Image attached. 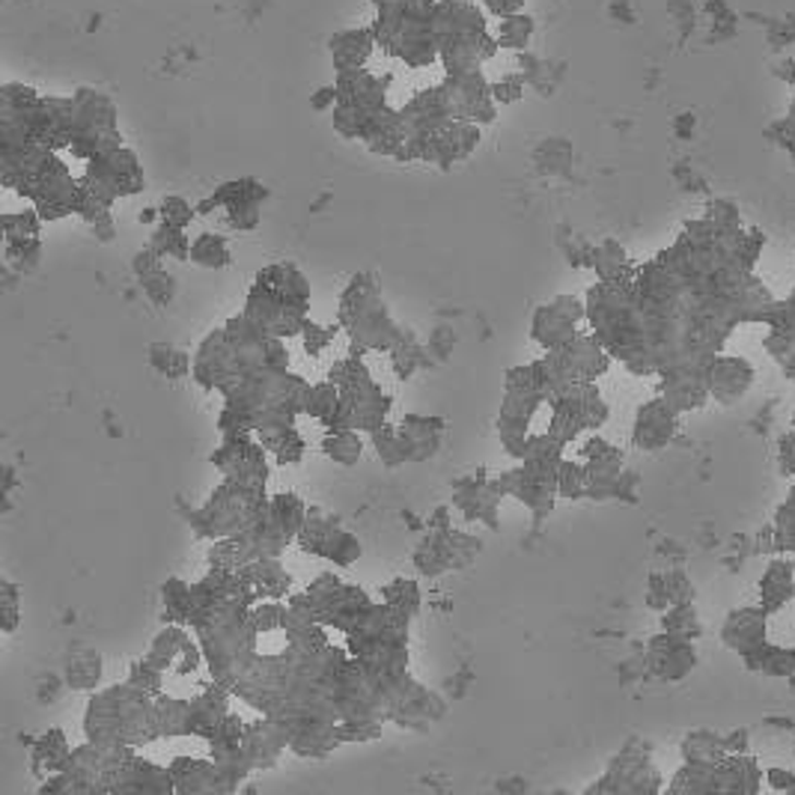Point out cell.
Here are the masks:
<instances>
[{"instance_id": "obj_53", "label": "cell", "mask_w": 795, "mask_h": 795, "mask_svg": "<svg viewBox=\"0 0 795 795\" xmlns=\"http://www.w3.org/2000/svg\"><path fill=\"white\" fill-rule=\"evenodd\" d=\"M774 75L781 78V81H786V84H793V87H795V60H784V63L774 66Z\"/></svg>"}, {"instance_id": "obj_12", "label": "cell", "mask_w": 795, "mask_h": 795, "mask_svg": "<svg viewBox=\"0 0 795 795\" xmlns=\"http://www.w3.org/2000/svg\"><path fill=\"white\" fill-rule=\"evenodd\" d=\"M69 757H72V748H69V741H66L63 731H48L43 733L39 739L33 741V772L36 774H55V772H66V763H69Z\"/></svg>"}, {"instance_id": "obj_30", "label": "cell", "mask_w": 795, "mask_h": 795, "mask_svg": "<svg viewBox=\"0 0 795 795\" xmlns=\"http://www.w3.org/2000/svg\"><path fill=\"white\" fill-rule=\"evenodd\" d=\"M340 403V388L334 382H319V384H310V391H307V400H305V414H313L317 420L325 424L328 417L334 414Z\"/></svg>"}, {"instance_id": "obj_59", "label": "cell", "mask_w": 795, "mask_h": 795, "mask_svg": "<svg viewBox=\"0 0 795 795\" xmlns=\"http://www.w3.org/2000/svg\"><path fill=\"white\" fill-rule=\"evenodd\" d=\"M793 426H795V412H793Z\"/></svg>"}, {"instance_id": "obj_9", "label": "cell", "mask_w": 795, "mask_h": 795, "mask_svg": "<svg viewBox=\"0 0 795 795\" xmlns=\"http://www.w3.org/2000/svg\"><path fill=\"white\" fill-rule=\"evenodd\" d=\"M170 772H174L176 793H221L218 763L212 757L209 760H200V757H176L174 763H170Z\"/></svg>"}, {"instance_id": "obj_11", "label": "cell", "mask_w": 795, "mask_h": 795, "mask_svg": "<svg viewBox=\"0 0 795 795\" xmlns=\"http://www.w3.org/2000/svg\"><path fill=\"white\" fill-rule=\"evenodd\" d=\"M450 531H429V534L420 539V545L414 548V569L420 572L424 578H438L453 569V560H450Z\"/></svg>"}, {"instance_id": "obj_41", "label": "cell", "mask_w": 795, "mask_h": 795, "mask_svg": "<svg viewBox=\"0 0 795 795\" xmlns=\"http://www.w3.org/2000/svg\"><path fill=\"white\" fill-rule=\"evenodd\" d=\"M158 212H162V224H170V227L179 229H186L191 224V218H194V209L188 206L182 197H164Z\"/></svg>"}, {"instance_id": "obj_56", "label": "cell", "mask_w": 795, "mask_h": 795, "mask_svg": "<svg viewBox=\"0 0 795 795\" xmlns=\"http://www.w3.org/2000/svg\"><path fill=\"white\" fill-rule=\"evenodd\" d=\"M784 376H786V379H790V382L795 384V360H793V364H786V367H784Z\"/></svg>"}, {"instance_id": "obj_34", "label": "cell", "mask_w": 795, "mask_h": 795, "mask_svg": "<svg viewBox=\"0 0 795 795\" xmlns=\"http://www.w3.org/2000/svg\"><path fill=\"white\" fill-rule=\"evenodd\" d=\"M382 736V721L379 719H355L337 721V739L343 741H372Z\"/></svg>"}, {"instance_id": "obj_22", "label": "cell", "mask_w": 795, "mask_h": 795, "mask_svg": "<svg viewBox=\"0 0 795 795\" xmlns=\"http://www.w3.org/2000/svg\"><path fill=\"white\" fill-rule=\"evenodd\" d=\"M191 262L203 265V269H224L229 265V248L224 236L215 233H203L191 241Z\"/></svg>"}, {"instance_id": "obj_55", "label": "cell", "mask_w": 795, "mask_h": 795, "mask_svg": "<svg viewBox=\"0 0 795 795\" xmlns=\"http://www.w3.org/2000/svg\"><path fill=\"white\" fill-rule=\"evenodd\" d=\"M766 724H772V727H781V731H793V727H795L790 719H766Z\"/></svg>"}, {"instance_id": "obj_43", "label": "cell", "mask_w": 795, "mask_h": 795, "mask_svg": "<svg viewBox=\"0 0 795 795\" xmlns=\"http://www.w3.org/2000/svg\"><path fill=\"white\" fill-rule=\"evenodd\" d=\"M0 588H3V600H0V608H3V632L10 634L19 626V588L12 581H3Z\"/></svg>"}, {"instance_id": "obj_37", "label": "cell", "mask_w": 795, "mask_h": 795, "mask_svg": "<svg viewBox=\"0 0 795 795\" xmlns=\"http://www.w3.org/2000/svg\"><path fill=\"white\" fill-rule=\"evenodd\" d=\"M766 24V43L772 51H784L795 43V15H784V19H763Z\"/></svg>"}, {"instance_id": "obj_46", "label": "cell", "mask_w": 795, "mask_h": 795, "mask_svg": "<svg viewBox=\"0 0 795 795\" xmlns=\"http://www.w3.org/2000/svg\"><path fill=\"white\" fill-rule=\"evenodd\" d=\"M305 447H307L305 438L298 436V429H293L284 444L274 450V459H277L281 465H298V462H301V456H305Z\"/></svg>"}, {"instance_id": "obj_36", "label": "cell", "mask_w": 795, "mask_h": 795, "mask_svg": "<svg viewBox=\"0 0 795 795\" xmlns=\"http://www.w3.org/2000/svg\"><path fill=\"white\" fill-rule=\"evenodd\" d=\"M141 284H143V293H146V298H150L155 307H167L170 301H174L176 277L174 274L164 272V269L162 272L150 274V277H143Z\"/></svg>"}, {"instance_id": "obj_57", "label": "cell", "mask_w": 795, "mask_h": 795, "mask_svg": "<svg viewBox=\"0 0 795 795\" xmlns=\"http://www.w3.org/2000/svg\"><path fill=\"white\" fill-rule=\"evenodd\" d=\"M793 676H795V646H793Z\"/></svg>"}, {"instance_id": "obj_24", "label": "cell", "mask_w": 795, "mask_h": 795, "mask_svg": "<svg viewBox=\"0 0 795 795\" xmlns=\"http://www.w3.org/2000/svg\"><path fill=\"white\" fill-rule=\"evenodd\" d=\"M662 629L676 638H686V641H695L700 638V620L698 610H695V602H679V605H671L662 617Z\"/></svg>"}, {"instance_id": "obj_52", "label": "cell", "mask_w": 795, "mask_h": 795, "mask_svg": "<svg viewBox=\"0 0 795 795\" xmlns=\"http://www.w3.org/2000/svg\"><path fill=\"white\" fill-rule=\"evenodd\" d=\"M447 527H453V524H450V510H447V507H438L436 515L429 519V531H447Z\"/></svg>"}, {"instance_id": "obj_7", "label": "cell", "mask_w": 795, "mask_h": 795, "mask_svg": "<svg viewBox=\"0 0 795 795\" xmlns=\"http://www.w3.org/2000/svg\"><path fill=\"white\" fill-rule=\"evenodd\" d=\"M444 420L441 417H420V414H405L400 420V436H403L405 456L408 462H426L438 453L441 447Z\"/></svg>"}, {"instance_id": "obj_50", "label": "cell", "mask_w": 795, "mask_h": 795, "mask_svg": "<svg viewBox=\"0 0 795 795\" xmlns=\"http://www.w3.org/2000/svg\"><path fill=\"white\" fill-rule=\"evenodd\" d=\"M748 745H751V733L739 727L724 736V751L727 754H748Z\"/></svg>"}, {"instance_id": "obj_58", "label": "cell", "mask_w": 795, "mask_h": 795, "mask_svg": "<svg viewBox=\"0 0 795 795\" xmlns=\"http://www.w3.org/2000/svg\"><path fill=\"white\" fill-rule=\"evenodd\" d=\"M790 155H793V164H795V150H793V153H790Z\"/></svg>"}, {"instance_id": "obj_39", "label": "cell", "mask_w": 795, "mask_h": 795, "mask_svg": "<svg viewBox=\"0 0 795 795\" xmlns=\"http://www.w3.org/2000/svg\"><path fill=\"white\" fill-rule=\"evenodd\" d=\"M39 212H19V215H3V236L7 239H33L39 236Z\"/></svg>"}, {"instance_id": "obj_3", "label": "cell", "mask_w": 795, "mask_h": 795, "mask_svg": "<svg viewBox=\"0 0 795 795\" xmlns=\"http://www.w3.org/2000/svg\"><path fill=\"white\" fill-rule=\"evenodd\" d=\"M676 424H679V412L667 403L665 396H655L650 403H643L634 417L632 441L638 450H662L674 441Z\"/></svg>"}, {"instance_id": "obj_21", "label": "cell", "mask_w": 795, "mask_h": 795, "mask_svg": "<svg viewBox=\"0 0 795 795\" xmlns=\"http://www.w3.org/2000/svg\"><path fill=\"white\" fill-rule=\"evenodd\" d=\"M382 600L391 605L393 610H400L405 617H417V610H420V588H417V581L412 578H393L391 584H384L382 588Z\"/></svg>"}, {"instance_id": "obj_18", "label": "cell", "mask_w": 795, "mask_h": 795, "mask_svg": "<svg viewBox=\"0 0 795 795\" xmlns=\"http://www.w3.org/2000/svg\"><path fill=\"white\" fill-rule=\"evenodd\" d=\"M164 596V614L162 622H179L188 626L191 620V588H188L182 578H167L162 588Z\"/></svg>"}, {"instance_id": "obj_48", "label": "cell", "mask_w": 795, "mask_h": 795, "mask_svg": "<svg viewBox=\"0 0 795 795\" xmlns=\"http://www.w3.org/2000/svg\"><path fill=\"white\" fill-rule=\"evenodd\" d=\"M245 733H248V724L236 715V712H227L224 719H221V731H218V739H227V741H245Z\"/></svg>"}, {"instance_id": "obj_17", "label": "cell", "mask_w": 795, "mask_h": 795, "mask_svg": "<svg viewBox=\"0 0 795 795\" xmlns=\"http://www.w3.org/2000/svg\"><path fill=\"white\" fill-rule=\"evenodd\" d=\"M98 679H102V655L93 653V650L69 655V662H66V686L75 688V691H90V688L98 686Z\"/></svg>"}, {"instance_id": "obj_35", "label": "cell", "mask_w": 795, "mask_h": 795, "mask_svg": "<svg viewBox=\"0 0 795 795\" xmlns=\"http://www.w3.org/2000/svg\"><path fill=\"white\" fill-rule=\"evenodd\" d=\"M479 551H483V539L479 536L450 531V560H453V569H465L468 563H474V557Z\"/></svg>"}, {"instance_id": "obj_26", "label": "cell", "mask_w": 795, "mask_h": 795, "mask_svg": "<svg viewBox=\"0 0 795 795\" xmlns=\"http://www.w3.org/2000/svg\"><path fill=\"white\" fill-rule=\"evenodd\" d=\"M372 447H376V453L382 456V462L388 468H396V465H403L408 462L405 456V444H403V436H400V426H391L384 420L379 429H372Z\"/></svg>"}, {"instance_id": "obj_25", "label": "cell", "mask_w": 795, "mask_h": 795, "mask_svg": "<svg viewBox=\"0 0 795 795\" xmlns=\"http://www.w3.org/2000/svg\"><path fill=\"white\" fill-rule=\"evenodd\" d=\"M557 498H563V501H581V498H588V465L560 459V468H557Z\"/></svg>"}, {"instance_id": "obj_27", "label": "cell", "mask_w": 795, "mask_h": 795, "mask_svg": "<svg viewBox=\"0 0 795 795\" xmlns=\"http://www.w3.org/2000/svg\"><path fill=\"white\" fill-rule=\"evenodd\" d=\"M150 248L162 253V257H174V260H191V241L179 227H170V224H162L155 229L153 239H150Z\"/></svg>"}, {"instance_id": "obj_45", "label": "cell", "mask_w": 795, "mask_h": 795, "mask_svg": "<svg viewBox=\"0 0 795 795\" xmlns=\"http://www.w3.org/2000/svg\"><path fill=\"white\" fill-rule=\"evenodd\" d=\"M778 471H781V477H786V479L795 477V432L793 429L778 438Z\"/></svg>"}, {"instance_id": "obj_33", "label": "cell", "mask_w": 795, "mask_h": 795, "mask_svg": "<svg viewBox=\"0 0 795 795\" xmlns=\"http://www.w3.org/2000/svg\"><path fill=\"white\" fill-rule=\"evenodd\" d=\"M129 683L134 688H141L143 695H150V698H158V695H162L164 671H158V667H155L153 662H146V658H141V662H134V665H131Z\"/></svg>"}, {"instance_id": "obj_15", "label": "cell", "mask_w": 795, "mask_h": 795, "mask_svg": "<svg viewBox=\"0 0 795 795\" xmlns=\"http://www.w3.org/2000/svg\"><path fill=\"white\" fill-rule=\"evenodd\" d=\"M322 453L337 465H358L360 453H364V441H360L358 429H328L322 438Z\"/></svg>"}, {"instance_id": "obj_14", "label": "cell", "mask_w": 795, "mask_h": 795, "mask_svg": "<svg viewBox=\"0 0 795 795\" xmlns=\"http://www.w3.org/2000/svg\"><path fill=\"white\" fill-rule=\"evenodd\" d=\"M155 715H158V727L162 736H191V700L179 698H155Z\"/></svg>"}, {"instance_id": "obj_51", "label": "cell", "mask_w": 795, "mask_h": 795, "mask_svg": "<svg viewBox=\"0 0 795 795\" xmlns=\"http://www.w3.org/2000/svg\"><path fill=\"white\" fill-rule=\"evenodd\" d=\"M93 233H96V239L102 241L114 239V218H110V212H105L102 218L93 221Z\"/></svg>"}, {"instance_id": "obj_40", "label": "cell", "mask_w": 795, "mask_h": 795, "mask_svg": "<svg viewBox=\"0 0 795 795\" xmlns=\"http://www.w3.org/2000/svg\"><path fill=\"white\" fill-rule=\"evenodd\" d=\"M662 581H665V593L671 605H679V602H695V584L688 581V576L683 569H671V572H662Z\"/></svg>"}, {"instance_id": "obj_23", "label": "cell", "mask_w": 795, "mask_h": 795, "mask_svg": "<svg viewBox=\"0 0 795 795\" xmlns=\"http://www.w3.org/2000/svg\"><path fill=\"white\" fill-rule=\"evenodd\" d=\"M272 512H274V519H277V524H281L289 536H298V531H301L307 522L305 501H301L298 495H293V491H281V495H274Z\"/></svg>"}, {"instance_id": "obj_13", "label": "cell", "mask_w": 795, "mask_h": 795, "mask_svg": "<svg viewBox=\"0 0 795 795\" xmlns=\"http://www.w3.org/2000/svg\"><path fill=\"white\" fill-rule=\"evenodd\" d=\"M188 641H191V638H188V632L179 626V622H167V629H162V634L155 638L153 646H150V653L143 655V658L153 662L158 671H174Z\"/></svg>"}, {"instance_id": "obj_16", "label": "cell", "mask_w": 795, "mask_h": 795, "mask_svg": "<svg viewBox=\"0 0 795 795\" xmlns=\"http://www.w3.org/2000/svg\"><path fill=\"white\" fill-rule=\"evenodd\" d=\"M724 736L712 731H691L683 739V760L686 763H709L715 766L724 757Z\"/></svg>"}, {"instance_id": "obj_6", "label": "cell", "mask_w": 795, "mask_h": 795, "mask_svg": "<svg viewBox=\"0 0 795 795\" xmlns=\"http://www.w3.org/2000/svg\"><path fill=\"white\" fill-rule=\"evenodd\" d=\"M763 772L751 754H724L715 763V793H760Z\"/></svg>"}, {"instance_id": "obj_19", "label": "cell", "mask_w": 795, "mask_h": 795, "mask_svg": "<svg viewBox=\"0 0 795 795\" xmlns=\"http://www.w3.org/2000/svg\"><path fill=\"white\" fill-rule=\"evenodd\" d=\"M593 269H596L602 281H620V277H632L634 274V269L626 260V251L614 239L602 241L600 248L593 251Z\"/></svg>"}, {"instance_id": "obj_49", "label": "cell", "mask_w": 795, "mask_h": 795, "mask_svg": "<svg viewBox=\"0 0 795 795\" xmlns=\"http://www.w3.org/2000/svg\"><path fill=\"white\" fill-rule=\"evenodd\" d=\"M766 784L774 793H795V774L790 769H769L766 772Z\"/></svg>"}, {"instance_id": "obj_32", "label": "cell", "mask_w": 795, "mask_h": 795, "mask_svg": "<svg viewBox=\"0 0 795 795\" xmlns=\"http://www.w3.org/2000/svg\"><path fill=\"white\" fill-rule=\"evenodd\" d=\"M766 352L772 355L781 367L793 364L795 360V325H781L772 328V334L763 340Z\"/></svg>"}, {"instance_id": "obj_31", "label": "cell", "mask_w": 795, "mask_h": 795, "mask_svg": "<svg viewBox=\"0 0 795 795\" xmlns=\"http://www.w3.org/2000/svg\"><path fill=\"white\" fill-rule=\"evenodd\" d=\"M284 614H286V605H281L277 600H265V602H257L251 608V626L257 629L260 634H272L277 629H284Z\"/></svg>"}, {"instance_id": "obj_28", "label": "cell", "mask_w": 795, "mask_h": 795, "mask_svg": "<svg viewBox=\"0 0 795 795\" xmlns=\"http://www.w3.org/2000/svg\"><path fill=\"white\" fill-rule=\"evenodd\" d=\"M150 364H153L162 376H167V379H182V376H188L191 367H194L186 352L174 349V346H162V343L150 349Z\"/></svg>"}, {"instance_id": "obj_29", "label": "cell", "mask_w": 795, "mask_h": 795, "mask_svg": "<svg viewBox=\"0 0 795 795\" xmlns=\"http://www.w3.org/2000/svg\"><path fill=\"white\" fill-rule=\"evenodd\" d=\"M707 12L712 15V33H709V45L727 43L739 33V15L727 7V0H709Z\"/></svg>"}, {"instance_id": "obj_2", "label": "cell", "mask_w": 795, "mask_h": 795, "mask_svg": "<svg viewBox=\"0 0 795 795\" xmlns=\"http://www.w3.org/2000/svg\"><path fill=\"white\" fill-rule=\"evenodd\" d=\"M695 667H698V653H695V643L686 641V638L662 632L650 638V643H646L643 674L658 676V679H667V683H679Z\"/></svg>"}, {"instance_id": "obj_5", "label": "cell", "mask_w": 795, "mask_h": 795, "mask_svg": "<svg viewBox=\"0 0 795 795\" xmlns=\"http://www.w3.org/2000/svg\"><path fill=\"white\" fill-rule=\"evenodd\" d=\"M769 610L760 608H736L727 614L724 629H721V641L731 646L733 653H748L757 643L769 641L766 638V626H769Z\"/></svg>"}, {"instance_id": "obj_10", "label": "cell", "mask_w": 795, "mask_h": 795, "mask_svg": "<svg viewBox=\"0 0 795 795\" xmlns=\"http://www.w3.org/2000/svg\"><path fill=\"white\" fill-rule=\"evenodd\" d=\"M241 576L251 581L260 600H281L293 584V576L281 567L277 557H257V560L241 567Z\"/></svg>"}, {"instance_id": "obj_54", "label": "cell", "mask_w": 795, "mask_h": 795, "mask_svg": "<svg viewBox=\"0 0 795 795\" xmlns=\"http://www.w3.org/2000/svg\"><path fill=\"white\" fill-rule=\"evenodd\" d=\"M334 96H337L334 90H322V93H317V98H313V108L319 110L328 108V102H334Z\"/></svg>"}, {"instance_id": "obj_1", "label": "cell", "mask_w": 795, "mask_h": 795, "mask_svg": "<svg viewBox=\"0 0 795 795\" xmlns=\"http://www.w3.org/2000/svg\"><path fill=\"white\" fill-rule=\"evenodd\" d=\"M588 317V305H581L572 295H560L551 305L536 307L531 337L543 343L545 349H560L569 340L578 337L576 325Z\"/></svg>"}, {"instance_id": "obj_44", "label": "cell", "mask_w": 795, "mask_h": 795, "mask_svg": "<svg viewBox=\"0 0 795 795\" xmlns=\"http://www.w3.org/2000/svg\"><path fill=\"white\" fill-rule=\"evenodd\" d=\"M671 15H674L676 27L683 33V43H686L691 31H695V22H698V12H695V0H671Z\"/></svg>"}, {"instance_id": "obj_20", "label": "cell", "mask_w": 795, "mask_h": 795, "mask_svg": "<svg viewBox=\"0 0 795 795\" xmlns=\"http://www.w3.org/2000/svg\"><path fill=\"white\" fill-rule=\"evenodd\" d=\"M209 567H221V569H241L245 563H251L253 555L251 548L245 545V539L239 536H221L215 539V545L209 548Z\"/></svg>"}, {"instance_id": "obj_42", "label": "cell", "mask_w": 795, "mask_h": 795, "mask_svg": "<svg viewBox=\"0 0 795 795\" xmlns=\"http://www.w3.org/2000/svg\"><path fill=\"white\" fill-rule=\"evenodd\" d=\"M707 218L721 229H739L741 227L739 206H736L733 200H712L707 209Z\"/></svg>"}, {"instance_id": "obj_8", "label": "cell", "mask_w": 795, "mask_h": 795, "mask_svg": "<svg viewBox=\"0 0 795 795\" xmlns=\"http://www.w3.org/2000/svg\"><path fill=\"white\" fill-rule=\"evenodd\" d=\"M795 596V563L790 557L769 560L763 578H760V605L769 614L784 610Z\"/></svg>"}, {"instance_id": "obj_4", "label": "cell", "mask_w": 795, "mask_h": 795, "mask_svg": "<svg viewBox=\"0 0 795 795\" xmlns=\"http://www.w3.org/2000/svg\"><path fill=\"white\" fill-rule=\"evenodd\" d=\"M754 376L757 370L748 358H733V355L712 358L707 370L709 396H715L721 405L739 403L741 396L751 391Z\"/></svg>"}, {"instance_id": "obj_47", "label": "cell", "mask_w": 795, "mask_h": 795, "mask_svg": "<svg viewBox=\"0 0 795 795\" xmlns=\"http://www.w3.org/2000/svg\"><path fill=\"white\" fill-rule=\"evenodd\" d=\"M162 260H164V257L155 251V248H143V251L138 253L134 260H131V269H134V274H138V277L143 281V277H150V274L162 272V269H164Z\"/></svg>"}, {"instance_id": "obj_38", "label": "cell", "mask_w": 795, "mask_h": 795, "mask_svg": "<svg viewBox=\"0 0 795 795\" xmlns=\"http://www.w3.org/2000/svg\"><path fill=\"white\" fill-rule=\"evenodd\" d=\"M340 331V325H319L313 319H307L305 331H301V340H305V352L310 358H317L322 352L331 346V340Z\"/></svg>"}]
</instances>
